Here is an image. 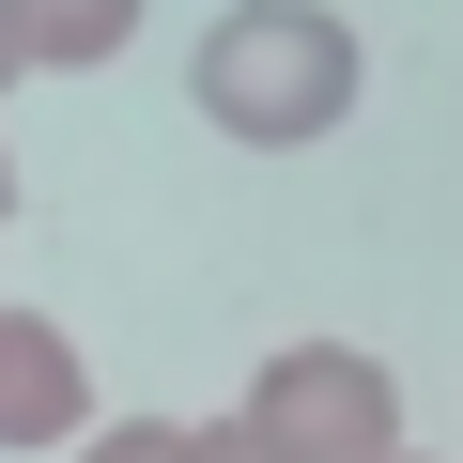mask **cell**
<instances>
[{
    "instance_id": "6da1fadb",
    "label": "cell",
    "mask_w": 463,
    "mask_h": 463,
    "mask_svg": "<svg viewBox=\"0 0 463 463\" xmlns=\"http://www.w3.org/2000/svg\"><path fill=\"white\" fill-rule=\"evenodd\" d=\"M185 93H201L216 139L294 155V139H325L355 109V32L325 16V0H232V16L201 32V62H185Z\"/></svg>"
},
{
    "instance_id": "7a4b0ae2",
    "label": "cell",
    "mask_w": 463,
    "mask_h": 463,
    "mask_svg": "<svg viewBox=\"0 0 463 463\" xmlns=\"http://www.w3.org/2000/svg\"><path fill=\"white\" fill-rule=\"evenodd\" d=\"M248 432H263L279 463H402V386H386V355H355V340H294V355H263Z\"/></svg>"
},
{
    "instance_id": "3957f363",
    "label": "cell",
    "mask_w": 463,
    "mask_h": 463,
    "mask_svg": "<svg viewBox=\"0 0 463 463\" xmlns=\"http://www.w3.org/2000/svg\"><path fill=\"white\" fill-rule=\"evenodd\" d=\"M62 432H93L78 340H62L47 309H0V448H62Z\"/></svg>"
},
{
    "instance_id": "277c9868",
    "label": "cell",
    "mask_w": 463,
    "mask_h": 463,
    "mask_svg": "<svg viewBox=\"0 0 463 463\" xmlns=\"http://www.w3.org/2000/svg\"><path fill=\"white\" fill-rule=\"evenodd\" d=\"M16 16V78H93L139 47V0H0Z\"/></svg>"
},
{
    "instance_id": "5b68a950",
    "label": "cell",
    "mask_w": 463,
    "mask_h": 463,
    "mask_svg": "<svg viewBox=\"0 0 463 463\" xmlns=\"http://www.w3.org/2000/svg\"><path fill=\"white\" fill-rule=\"evenodd\" d=\"M78 463H185V417H124V432H78Z\"/></svg>"
},
{
    "instance_id": "8992f818",
    "label": "cell",
    "mask_w": 463,
    "mask_h": 463,
    "mask_svg": "<svg viewBox=\"0 0 463 463\" xmlns=\"http://www.w3.org/2000/svg\"><path fill=\"white\" fill-rule=\"evenodd\" d=\"M185 463H279V448H263L248 417H216V432H185Z\"/></svg>"
},
{
    "instance_id": "52a82bcc",
    "label": "cell",
    "mask_w": 463,
    "mask_h": 463,
    "mask_svg": "<svg viewBox=\"0 0 463 463\" xmlns=\"http://www.w3.org/2000/svg\"><path fill=\"white\" fill-rule=\"evenodd\" d=\"M0 93H16V16H0Z\"/></svg>"
},
{
    "instance_id": "ba28073f",
    "label": "cell",
    "mask_w": 463,
    "mask_h": 463,
    "mask_svg": "<svg viewBox=\"0 0 463 463\" xmlns=\"http://www.w3.org/2000/svg\"><path fill=\"white\" fill-rule=\"evenodd\" d=\"M0 216H16V155H0Z\"/></svg>"
},
{
    "instance_id": "9c48e42d",
    "label": "cell",
    "mask_w": 463,
    "mask_h": 463,
    "mask_svg": "<svg viewBox=\"0 0 463 463\" xmlns=\"http://www.w3.org/2000/svg\"><path fill=\"white\" fill-rule=\"evenodd\" d=\"M402 463H448V448H402Z\"/></svg>"
}]
</instances>
